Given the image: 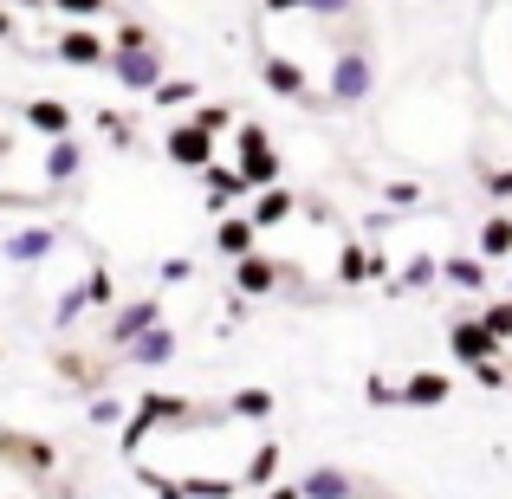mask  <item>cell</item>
Returning <instances> with one entry per match:
<instances>
[{"mask_svg":"<svg viewBox=\"0 0 512 499\" xmlns=\"http://www.w3.org/2000/svg\"><path fill=\"white\" fill-rule=\"evenodd\" d=\"M104 65H111V78H117L124 91H156V78H163V52H156L150 39H130V46L117 39Z\"/></svg>","mask_w":512,"mask_h":499,"instance_id":"6da1fadb","label":"cell"},{"mask_svg":"<svg viewBox=\"0 0 512 499\" xmlns=\"http://www.w3.org/2000/svg\"><path fill=\"white\" fill-rule=\"evenodd\" d=\"M234 163H240V175H247L253 188L279 182V150H273V137H266L260 124H234Z\"/></svg>","mask_w":512,"mask_h":499,"instance_id":"7a4b0ae2","label":"cell"},{"mask_svg":"<svg viewBox=\"0 0 512 499\" xmlns=\"http://www.w3.org/2000/svg\"><path fill=\"white\" fill-rule=\"evenodd\" d=\"M370 85H376V72H370V52H338V65H331V104H363L370 98Z\"/></svg>","mask_w":512,"mask_h":499,"instance_id":"3957f363","label":"cell"},{"mask_svg":"<svg viewBox=\"0 0 512 499\" xmlns=\"http://www.w3.org/2000/svg\"><path fill=\"white\" fill-rule=\"evenodd\" d=\"M448 350H454V363H487V357H500V337H493L487 318H454Z\"/></svg>","mask_w":512,"mask_h":499,"instance_id":"277c9868","label":"cell"},{"mask_svg":"<svg viewBox=\"0 0 512 499\" xmlns=\"http://www.w3.org/2000/svg\"><path fill=\"white\" fill-rule=\"evenodd\" d=\"M163 150H169V163H182V169H208L214 163V130H201V124H175L169 137H163Z\"/></svg>","mask_w":512,"mask_h":499,"instance_id":"5b68a950","label":"cell"},{"mask_svg":"<svg viewBox=\"0 0 512 499\" xmlns=\"http://www.w3.org/2000/svg\"><path fill=\"white\" fill-rule=\"evenodd\" d=\"M260 78H266V91H279V98L312 104V78H305L299 65L286 59V52H260Z\"/></svg>","mask_w":512,"mask_h":499,"instance_id":"8992f818","label":"cell"},{"mask_svg":"<svg viewBox=\"0 0 512 499\" xmlns=\"http://www.w3.org/2000/svg\"><path fill=\"white\" fill-rule=\"evenodd\" d=\"M175 415H188V402H175V396H143V402H137V422L124 428V454H137L143 435H150V428H163V422H175Z\"/></svg>","mask_w":512,"mask_h":499,"instance_id":"52a82bcc","label":"cell"},{"mask_svg":"<svg viewBox=\"0 0 512 499\" xmlns=\"http://www.w3.org/2000/svg\"><path fill=\"white\" fill-rule=\"evenodd\" d=\"M214 247L227 253V260H240V253H253L260 247V221H253V214H214Z\"/></svg>","mask_w":512,"mask_h":499,"instance_id":"ba28073f","label":"cell"},{"mask_svg":"<svg viewBox=\"0 0 512 499\" xmlns=\"http://www.w3.org/2000/svg\"><path fill=\"white\" fill-rule=\"evenodd\" d=\"M234 286H240V299H266V292L279 286V266L253 247V253H240V260H234Z\"/></svg>","mask_w":512,"mask_h":499,"instance_id":"9c48e42d","label":"cell"},{"mask_svg":"<svg viewBox=\"0 0 512 499\" xmlns=\"http://www.w3.org/2000/svg\"><path fill=\"white\" fill-rule=\"evenodd\" d=\"M201 188H208V208L221 214L227 201H240V195H247L253 182L240 175V163H208V169H201Z\"/></svg>","mask_w":512,"mask_h":499,"instance_id":"30bf717a","label":"cell"},{"mask_svg":"<svg viewBox=\"0 0 512 499\" xmlns=\"http://www.w3.org/2000/svg\"><path fill=\"white\" fill-rule=\"evenodd\" d=\"M52 59H59V65H104V59H111V46H104L98 33H85V26H72V33H59Z\"/></svg>","mask_w":512,"mask_h":499,"instance_id":"8fae6325","label":"cell"},{"mask_svg":"<svg viewBox=\"0 0 512 499\" xmlns=\"http://www.w3.org/2000/svg\"><path fill=\"white\" fill-rule=\"evenodd\" d=\"M124 357H130V363H169V357H175V331L156 318L150 331H137V337L124 344Z\"/></svg>","mask_w":512,"mask_h":499,"instance_id":"7c38bea8","label":"cell"},{"mask_svg":"<svg viewBox=\"0 0 512 499\" xmlns=\"http://www.w3.org/2000/svg\"><path fill=\"white\" fill-rule=\"evenodd\" d=\"M389 266H383V253H370L363 240H350V247L338 253V279L344 286H363V279H383Z\"/></svg>","mask_w":512,"mask_h":499,"instance_id":"4fadbf2b","label":"cell"},{"mask_svg":"<svg viewBox=\"0 0 512 499\" xmlns=\"http://www.w3.org/2000/svg\"><path fill=\"white\" fill-rule=\"evenodd\" d=\"M156 318H163V305H156V299H137V305H124V312H117V318H111V344H117V350H124V344H130V337H137V331H150V325H156Z\"/></svg>","mask_w":512,"mask_h":499,"instance_id":"5bb4252c","label":"cell"},{"mask_svg":"<svg viewBox=\"0 0 512 499\" xmlns=\"http://www.w3.org/2000/svg\"><path fill=\"white\" fill-rule=\"evenodd\" d=\"M52 247H59V234H52V227H20V234H7V260H20V266L46 260Z\"/></svg>","mask_w":512,"mask_h":499,"instance_id":"9a60e30c","label":"cell"},{"mask_svg":"<svg viewBox=\"0 0 512 499\" xmlns=\"http://www.w3.org/2000/svg\"><path fill=\"white\" fill-rule=\"evenodd\" d=\"M292 208H299V201H292V188H279V182H266L260 188V195H253V221H260V227H279V221H292Z\"/></svg>","mask_w":512,"mask_h":499,"instance_id":"2e32d148","label":"cell"},{"mask_svg":"<svg viewBox=\"0 0 512 499\" xmlns=\"http://www.w3.org/2000/svg\"><path fill=\"white\" fill-rule=\"evenodd\" d=\"M26 124H33L39 137H72V111H65L59 98H33L26 104Z\"/></svg>","mask_w":512,"mask_h":499,"instance_id":"e0dca14e","label":"cell"},{"mask_svg":"<svg viewBox=\"0 0 512 499\" xmlns=\"http://www.w3.org/2000/svg\"><path fill=\"white\" fill-rule=\"evenodd\" d=\"M448 376H441V370H415L409 376V383H402V402H415V409H435V402H448Z\"/></svg>","mask_w":512,"mask_h":499,"instance_id":"ac0fdd59","label":"cell"},{"mask_svg":"<svg viewBox=\"0 0 512 499\" xmlns=\"http://www.w3.org/2000/svg\"><path fill=\"white\" fill-rule=\"evenodd\" d=\"M78 169H85V150H78L72 137H52V150H46V182L59 188V182H72Z\"/></svg>","mask_w":512,"mask_h":499,"instance_id":"d6986e66","label":"cell"},{"mask_svg":"<svg viewBox=\"0 0 512 499\" xmlns=\"http://www.w3.org/2000/svg\"><path fill=\"white\" fill-rule=\"evenodd\" d=\"M305 499H344V493H363L350 474H338V467H318V474H305Z\"/></svg>","mask_w":512,"mask_h":499,"instance_id":"ffe728a7","label":"cell"},{"mask_svg":"<svg viewBox=\"0 0 512 499\" xmlns=\"http://www.w3.org/2000/svg\"><path fill=\"white\" fill-rule=\"evenodd\" d=\"M512 253V214H487L480 221V260H506Z\"/></svg>","mask_w":512,"mask_h":499,"instance_id":"44dd1931","label":"cell"},{"mask_svg":"<svg viewBox=\"0 0 512 499\" xmlns=\"http://www.w3.org/2000/svg\"><path fill=\"white\" fill-rule=\"evenodd\" d=\"M227 409H234L240 422H266V415H273V389H234Z\"/></svg>","mask_w":512,"mask_h":499,"instance_id":"7402d4cb","label":"cell"},{"mask_svg":"<svg viewBox=\"0 0 512 499\" xmlns=\"http://www.w3.org/2000/svg\"><path fill=\"white\" fill-rule=\"evenodd\" d=\"M273 467H279V441H266V448L247 454V474H240V487H273Z\"/></svg>","mask_w":512,"mask_h":499,"instance_id":"603a6c76","label":"cell"},{"mask_svg":"<svg viewBox=\"0 0 512 499\" xmlns=\"http://www.w3.org/2000/svg\"><path fill=\"white\" fill-rule=\"evenodd\" d=\"M441 273H448L461 292H480V286H487V266H480V260H448Z\"/></svg>","mask_w":512,"mask_h":499,"instance_id":"cb8c5ba5","label":"cell"},{"mask_svg":"<svg viewBox=\"0 0 512 499\" xmlns=\"http://www.w3.org/2000/svg\"><path fill=\"white\" fill-rule=\"evenodd\" d=\"M188 124H201V130H214V137H221V130H234V111H227V104H195V117H188Z\"/></svg>","mask_w":512,"mask_h":499,"instance_id":"d4e9b609","label":"cell"},{"mask_svg":"<svg viewBox=\"0 0 512 499\" xmlns=\"http://www.w3.org/2000/svg\"><path fill=\"white\" fill-rule=\"evenodd\" d=\"M195 98V78H156V104H188Z\"/></svg>","mask_w":512,"mask_h":499,"instance_id":"484cf974","label":"cell"},{"mask_svg":"<svg viewBox=\"0 0 512 499\" xmlns=\"http://www.w3.org/2000/svg\"><path fill=\"white\" fill-rule=\"evenodd\" d=\"M435 273H441L435 260H409V266H402V279H396V286H402V292H422V286H428Z\"/></svg>","mask_w":512,"mask_h":499,"instance_id":"4316f807","label":"cell"},{"mask_svg":"<svg viewBox=\"0 0 512 499\" xmlns=\"http://www.w3.org/2000/svg\"><path fill=\"white\" fill-rule=\"evenodd\" d=\"M480 318H487V325H493V337H500V344L512 337V299H493V305H487V312H480Z\"/></svg>","mask_w":512,"mask_h":499,"instance_id":"83f0119b","label":"cell"},{"mask_svg":"<svg viewBox=\"0 0 512 499\" xmlns=\"http://www.w3.org/2000/svg\"><path fill=\"white\" fill-rule=\"evenodd\" d=\"M52 7H59L65 20H98V13H104V0H52Z\"/></svg>","mask_w":512,"mask_h":499,"instance_id":"f1b7e54d","label":"cell"},{"mask_svg":"<svg viewBox=\"0 0 512 499\" xmlns=\"http://www.w3.org/2000/svg\"><path fill=\"white\" fill-rule=\"evenodd\" d=\"M480 182H487V195H493V201H512V169H487Z\"/></svg>","mask_w":512,"mask_h":499,"instance_id":"f546056e","label":"cell"},{"mask_svg":"<svg viewBox=\"0 0 512 499\" xmlns=\"http://www.w3.org/2000/svg\"><path fill=\"white\" fill-rule=\"evenodd\" d=\"M85 292H91V305H111V273H104V266H91Z\"/></svg>","mask_w":512,"mask_h":499,"instance_id":"4dcf8cb0","label":"cell"},{"mask_svg":"<svg viewBox=\"0 0 512 499\" xmlns=\"http://www.w3.org/2000/svg\"><path fill=\"white\" fill-rule=\"evenodd\" d=\"M474 376H480V383H487V389H506V383H512V376L500 370V357H487V363H474Z\"/></svg>","mask_w":512,"mask_h":499,"instance_id":"1f68e13d","label":"cell"},{"mask_svg":"<svg viewBox=\"0 0 512 499\" xmlns=\"http://www.w3.org/2000/svg\"><path fill=\"white\" fill-rule=\"evenodd\" d=\"M117 415H124V409H117V396L111 402H91V422H98V428H117Z\"/></svg>","mask_w":512,"mask_h":499,"instance_id":"d6a6232c","label":"cell"},{"mask_svg":"<svg viewBox=\"0 0 512 499\" xmlns=\"http://www.w3.org/2000/svg\"><path fill=\"white\" fill-rule=\"evenodd\" d=\"M182 279H195V260H169L163 266V286H182Z\"/></svg>","mask_w":512,"mask_h":499,"instance_id":"836d02e7","label":"cell"},{"mask_svg":"<svg viewBox=\"0 0 512 499\" xmlns=\"http://www.w3.org/2000/svg\"><path fill=\"white\" fill-rule=\"evenodd\" d=\"M104 137H111V143H130V117H111V111H104Z\"/></svg>","mask_w":512,"mask_h":499,"instance_id":"e575fe53","label":"cell"},{"mask_svg":"<svg viewBox=\"0 0 512 499\" xmlns=\"http://www.w3.org/2000/svg\"><path fill=\"white\" fill-rule=\"evenodd\" d=\"M0 39H20V20H13V7L0 0Z\"/></svg>","mask_w":512,"mask_h":499,"instance_id":"d590c367","label":"cell"},{"mask_svg":"<svg viewBox=\"0 0 512 499\" xmlns=\"http://www.w3.org/2000/svg\"><path fill=\"white\" fill-rule=\"evenodd\" d=\"M299 7H312V0H266V13H299Z\"/></svg>","mask_w":512,"mask_h":499,"instance_id":"8d00e7d4","label":"cell"},{"mask_svg":"<svg viewBox=\"0 0 512 499\" xmlns=\"http://www.w3.org/2000/svg\"><path fill=\"white\" fill-rule=\"evenodd\" d=\"M350 0H312V13H344Z\"/></svg>","mask_w":512,"mask_h":499,"instance_id":"74e56055","label":"cell"},{"mask_svg":"<svg viewBox=\"0 0 512 499\" xmlns=\"http://www.w3.org/2000/svg\"><path fill=\"white\" fill-rule=\"evenodd\" d=\"M13 7H52V0H13Z\"/></svg>","mask_w":512,"mask_h":499,"instance_id":"f35d334b","label":"cell"}]
</instances>
